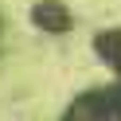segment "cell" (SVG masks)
Masks as SVG:
<instances>
[{
	"mask_svg": "<svg viewBox=\"0 0 121 121\" xmlns=\"http://www.w3.org/2000/svg\"><path fill=\"white\" fill-rule=\"evenodd\" d=\"M94 51L102 55V63H109L113 70H121V27H113V31H102L94 39Z\"/></svg>",
	"mask_w": 121,
	"mask_h": 121,
	"instance_id": "cell-2",
	"label": "cell"
},
{
	"mask_svg": "<svg viewBox=\"0 0 121 121\" xmlns=\"http://www.w3.org/2000/svg\"><path fill=\"white\" fill-rule=\"evenodd\" d=\"M31 16H35V24H39L43 31H55V35L63 31L66 24H70V12H66L63 4H59V0H39Z\"/></svg>",
	"mask_w": 121,
	"mask_h": 121,
	"instance_id": "cell-1",
	"label": "cell"
}]
</instances>
